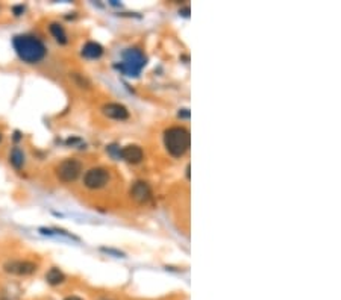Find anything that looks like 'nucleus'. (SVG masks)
Listing matches in <instances>:
<instances>
[{
	"label": "nucleus",
	"instance_id": "18",
	"mask_svg": "<svg viewBox=\"0 0 341 300\" xmlns=\"http://www.w3.org/2000/svg\"><path fill=\"white\" fill-rule=\"evenodd\" d=\"M64 300H83V299H80V297H77V296H68V297H65Z\"/></svg>",
	"mask_w": 341,
	"mask_h": 300
},
{
	"label": "nucleus",
	"instance_id": "7",
	"mask_svg": "<svg viewBox=\"0 0 341 300\" xmlns=\"http://www.w3.org/2000/svg\"><path fill=\"white\" fill-rule=\"evenodd\" d=\"M118 156L121 159H124L126 162L129 164H140L144 158V152L140 146L137 144H129V146H124L123 149H120V153Z\"/></svg>",
	"mask_w": 341,
	"mask_h": 300
},
{
	"label": "nucleus",
	"instance_id": "13",
	"mask_svg": "<svg viewBox=\"0 0 341 300\" xmlns=\"http://www.w3.org/2000/svg\"><path fill=\"white\" fill-rule=\"evenodd\" d=\"M26 158H24V153H23V150L20 149V147H14L12 150H11V155H9V162H11V165L15 168V170H21L23 168V165H24V161Z\"/></svg>",
	"mask_w": 341,
	"mask_h": 300
},
{
	"label": "nucleus",
	"instance_id": "9",
	"mask_svg": "<svg viewBox=\"0 0 341 300\" xmlns=\"http://www.w3.org/2000/svg\"><path fill=\"white\" fill-rule=\"evenodd\" d=\"M102 112L112 120H126L129 117L127 108L120 103H106V105H103Z\"/></svg>",
	"mask_w": 341,
	"mask_h": 300
},
{
	"label": "nucleus",
	"instance_id": "4",
	"mask_svg": "<svg viewBox=\"0 0 341 300\" xmlns=\"http://www.w3.org/2000/svg\"><path fill=\"white\" fill-rule=\"evenodd\" d=\"M82 173V162L79 159L74 158H68L61 161L56 167H55V175L56 178L64 182V184H71L74 182Z\"/></svg>",
	"mask_w": 341,
	"mask_h": 300
},
{
	"label": "nucleus",
	"instance_id": "17",
	"mask_svg": "<svg viewBox=\"0 0 341 300\" xmlns=\"http://www.w3.org/2000/svg\"><path fill=\"white\" fill-rule=\"evenodd\" d=\"M14 140H15V141H20V140H21V134H20L18 131H15V134H14Z\"/></svg>",
	"mask_w": 341,
	"mask_h": 300
},
{
	"label": "nucleus",
	"instance_id": "16",
	"mask_svg": "<svg viewBox=\"0 0 341 300\" xmlns=\"http://www.w3.org/2000/svg\"><path fill=\"white\" fill-rule=\"evenodd\" d=\"M179 117H185V118H188V117H190L188 109H182V112H179Z\"/></svg>",
	"mask_w": 341,
	"mask_h": 300
},
{
	"label": "nucleus",
	"instance_id": "6",
	"mask_svg": "<svg viewBox=\"0 0 341 300\" xmlns=\"http://www.w3.org/2000/svg\"><path fill=\"white\" fill-rule=\"evenodd\" d=\"M109 181V172L103 167H93L83 175V185L88 190H100Z\"/></svg>",
	"mask_w": 341,
	"mask_h": 300
},
{
	"label": "nucleus",
	"instance_id": "8",
	"mask_svg": "<svg viewBox=\"0 0 341 300\" xmlns=\"http://www.w3.org/2000/svg\"><path fill=\"white\" fill-rule=\"evenodd\" d=\"M131 197L138 203H146L152 197V191H150L149 184L144 182V181H137L131 188Z\"/></svg>",
	"mask_w": 341,
	"mask_h": 300
},
{
	"label": "nucleus",
	"instance_id": "11",
	"mask_svg": "<svg viewBox=\"0 0 341 300\" xmlns=\"http://www.w3.org/2000/svg\"><path fill=\"white\" fill-rule=\"evenodd\" d=\"M49 30H50L52 36L56 39V42H59V44H67L68 42V36H67V32H65L62 24L53 21V23H50Z\"/></svg>",
	"mask_w": 341,
	"mask_h": 300
},
{
	"label": "nucleus",
	"instance_id": "14",
	"mask_svg": "<svg viewBox=\"0 0 341 300\" xmlns=\"http://www.w3.org/2000/svg\"><path fill=\"white\" fill-rule=\"evenodd\" d=\"M73 77H74V79H76V83H77V85H79V87H82V88H83V85H87V88H88V85H90V82H88V80H87V79H85V77H82V76H80V74H76V73H74V74H73Z\"/></svg>",
	"mask_w": 341,
	"mask_h": 300
},
{
	"label": "nucleus",
	"instance_id": "3",
	"mask_svg": "<svg viewBox=\"0 0 341 300\" xmlns=\"http://www.w3.org/2000/svg\"><path fill=\"white\" fill-rule=\"evenodd\" d=\"M146 65V56L140 49H127L123 53V61L117 65L126 76H138Z\"/></svg>",
	"mask_w": 341,
	"mask_h": 300
},
{
	"label": "nucleus",
	"instance_id": "15",
	"mask_svg": "<svg viewBox=\"0 0 341 300\" xmlns=\"http://www.w3.org/2000/svg\"><path fill=\"white\" fill-rule=\"evenodd\" d=\"M26 11V8L23 6V5H15L14 8H12V12H14V15L15 17H20V15H23V12Z\"/></svg>",
	"mask_w": 341,
	"mask_h": 300
},
{
	"label": "nucleus",
	"instance_id": "10",
	"mask_svg": "<svg viewBox=\"0 0 341 300\" xmlns=\"http://www.w3.org/2000/svg\"><path fill=\"white\" fill-rule=\"evenodd\" d=\"M82 56L87 58V59H99L102 55H103V47L99 44V42H94V41H88L82 50H80Z\"/></svg>",
	"mask_w": 341,
	"mask_h": 300
},
{
	"label": "nucleus",
	"instance_id": "12",
	"mask_svg": "<svg viewBox=\"0 0 341 300\" xmlns=\"http://www.w3.org/2000/svg\"><path fill=\"white\" fill-rule=\"evenodd\" d=\"M46 282H47L49 285H52V287H58V285H61V284L65 282V275H64L59 269L52 267V269L46 273Z\"/></svg>",
	"mask_w": 341,
	"mask_h": 300
},
{
	"label": "nucleus",
	"instance_id": "1",
	"mask_svg": "<svg viewBox=\"0 0 341 300\" xmlns=\"http://www.w3.org/2000/svg\"><path fill=\"white\" fill-rule=\"evenodd\" d=\"M12 46L17 56L26 64H38L47 53L44 42L33 35H17L12 39Z\"/></svg>",
	"mask_w": 341,
	"mask_h": 300
},
{
	"label": "nucleus",
	"instance_id": "5",
	"mask_svg": "<svg viewBox=\"0 0 341 300\" xmlns=\"http://www.w3.org/2000/svg\"><path fill=\"white\" fill-rule=\"evenodd\" d=\"M3 272L14 276H30L38 272V264L27 260H14L3 264Z\"/></svg>",
	"mask_w": 341,
	"mask_h": 300
},
{
	"label": "nucleus",
	"instance_id": "19",
	"mask_svg": "<svg viewBox=\"0 0 341 300\" xmlns=\"http://www.w3.org/2000/svg\"><path fill=\"white\" fill-rule=\"evenodd\" d=\"M2 140H3V135H2V132H0V143H2Z\"/></svg>",
	"mask_w": 341,
	"mask_h": 300
},
{
	"label": "nucleus",
	"instance_id": "2",
	"mask_svg": "<svg viewBox=\"0 0 341 300\" xmlns=\"http://www.w3.org/2000/svg\"><path fill=\"white\" fill-rule=\"evenodd\" d=\"M190 143H191L190 132L182 126H173L164 132V146L167 152L175 158L185 155L187 150L190 149Z\"/></svg>",
	"mask_w": 341,
	"mask_h": 300
}]
</instances>
